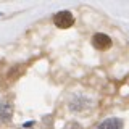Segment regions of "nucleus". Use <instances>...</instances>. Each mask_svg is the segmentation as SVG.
<instances>
[{"label": "nucleus", "instance_id": "f257e3e1", "mask_svg": "<svg viewBox=\"0 0 129 129\" xmlns=\"http://www.w3.org/2000/svg\"><path fill=\"white\" fill-rule=\"evenodd\" d=\"M53 24L60 29H68V27H71L74 24V16L71 15V11H66V10L58 11L53 16Z\"/></svg>", "mask_w": 129, "mask_h": 129}, {"label": "nucleus", "instance_id": "f03ea898", "mask_svg": "<svg viewBox=\"0 0 129 129\" xmlns=\"http://www.w3.org/2000/svg\"><path fill=\"white\" fill-rule=\"evenodd\" d=\"M111 37L103 32H97V34L92 36V45H94L97 50H108L111 47Z\"/></svg>", "mask_w": 129, "mask_h": 129}, {"label": "nucleus", "instance_id": "7ed1b4c3", "mask_svg": "<svg viewBox=\"0 0 129 129\" xmlns=\"http://www.w3.org/2000/svg\"><path fill=\"white\" fill-rule=\"evenodd\" d=\"M97 129H123V121L119 118H108L102 121L97 126Z\"/></svg>", "mask_w": 129, "mask_h": 129}, {"label": "nucleus", "instance_id": "20e7f679", "mask_svg": "<svg viewBox=\"0 0 129 129\" xmlns=\"http://www.w3.org/2000/svg\"><path fill=\"white\" fill-rule=\"evenodd\" d=\"M11 113H13V108H11L10 102H2L0 103V118L2 119H10Z\"/></svg>", "mask_w": 129, "mask_h": 129}]
</instances>
